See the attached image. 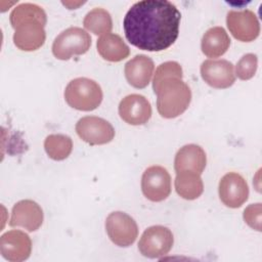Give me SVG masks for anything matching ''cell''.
Segmentation results:
<instances>
[{"label": "cell", "mask_w": 262, "mask_h": 262, "mask_svg": "<svg viewBox=\"0 0 262 262\" xmlns=\"http://www.w3.org/2000/svg\"><path fill=\"white\" fill-rule=\"evenodd\" d=\"M181 13L167 0H142L127 11L123 28L126 39L146 51H162L178 38Z\"/></svg>", "instance_id": "1"}, {"label": "cell", "mask_w": 262, "mask_h": 262, "mask_svg": "<svg viewBox=\"0 0 262 262\" xmlns=\"http://www.w3.org/2000/svg\"><path fill=\"white\" fill-rule=\"evenodd\" d=\"M157 94V110L166 119L182 115L191 101L189 86L179 78H169L154 88Z\"/></svg>", "instance_id": "2"}, {"label": "cell", "mask_w": 262, "mask_h": 262, "mask_svg": "<svg viewBox=\"0 0 262 262\" xmlns=\"http://www.w3.org/2000/svg\"><path fill=\"white\" fill-rule=\"evenodd\" d=\"M102 90L97 82L88 78H76L64 89L67 103L78 111L90 112L97 108L102 101Z\"/></svg>", "instance_id": "3"}, {"label": "cell", "mask_w": 262, "mask_h": 262, "mask_svg": "<svg viewBox=\"0 0 262 262\" xmlns=\"http://www.w3.org/2000/svg\"><path fill=\"white\" fill-rule=\"evenodd\" d=\"M91 46V37L83 29L71 27L62 31L53 41L52 53L60 60L86 53Z\"/></svg>", "instance_id": "4"}, {"label": "cell", "mask_w": 262, "mask_h": 262, "mask_svg": "<svg viewBox=\"0 0 262 262\" xmlns=\"http://www.w3.org/2000/svg\"><path fill=\"white\" fill-rule=\"evenodd\" d=\"M174 237L172 231L162 225L148 227L138 242V250L142 256L158 259L167 255L172 249Z\"/></svg>", "instance_id": "5"}, {"label": "cell", "mask_w": 262, "mask_h": 262, "mask_svg": "<svg viewBox=\"0 0 262 262\" xmlns=\"http://www.w3.org/2000/svg\"><path fill=\"white\" fill-rule=\"evenodd\" d=\"M105 230L110 239L123 248L131 246L138 235L136 221L121 211L113 212L106 217Z\"/></svg>", "instance_id": "6"}, {"label": "cell", "mask_w": 262, "mask_h": 262, "mask_svg": "<svg viewBox=\"0 0 262 262\" xmlns=\"http://www.w3.org/2000/svg\"><path fill=\"white\" fill-rule=\"evenodd\" d=\"M78 136L91 145H100L111 142L115 137V129L106 120L86 116L81 118L76 124Z\"/></svg>", "instance_id": "7"}, {"label": "cell", "mask_w": 262, "mask_h": 262, "mask_svg": "<svg viewBox=\"0 0 262 262\" xmlns=\"http://www.w3.org/2000/svg\"><path fill=\"white\" fill-rule=\"evenodd\" d=\"M141 190L151 202H162L171 193V176L162 166H150L142 174Z\"/></svg>", "instance_id": "8"}, {"label": "cell", "mask_w": 262, "mask_h": 262, "mask_svg": "<svg viewBox=\"0 0 262 262\" xmlns=\"http://www.w3.org/2000/svg\"><path fill=\"white\" fill-rule=\"evenodd\" d=\"M226 25L231 35L242 42L254 41L260 34V25L256 14L250 9L230 10Z\"/></svg>", "instance_id": "9"}, {"label": "cell", "mask_w": 262, "mask_h": 262, "mask_svg": "<svg viewBox=\"0 0 262 262\" xmlns=\"http://www.w3.org/2000/svg\"><path fill=\"white\" fill-rule=\"evenodd\" d=\"M219 198L228 208H239L249 198V186L246 179L236 172L226 173L219 181Z\"/></svg>", "instance_id": "10"}, {"label": "cell", "mask_w": 262, "mask_h": 262, "mask_svg": "<svg viewBox=\"0 0 262 262\" xmlns=\"http://www.w3.org/2000/svg\"><path fill=\"white\" fill-rule=\"evenodd\" d=\"M201 76L211 87L225 89L233 85L235 74L233 64L226 59H207L201 66Z\"/></svg>", "instance_id": "11"}, {"label": "cell", "mask_w": 262, "mask_h": 262, "mask_svg": "<svg viewBox=\"0 0 262 262\" xmlns=\"http://www.w3.org/2000/svg\"><path fill=\"white\" fill-rule=\"evenodd\" d=\"M0 253L10 262L25 261L32 253L31 237L21 230H9L0 237Z\"/></svg>", "instance_id": "12"}, {"label": "cell", "mask_w": 262, "mask_h": 262, "mask_svg": "<svg viewBox=\"0 0 262 262\" xmlns=\"http://www.w3.org/2000/svg\"><path fill=\"white\" fill-rule=\"evenodd\" d=\"M43 220V210L38 203L32 200H21L11 210L9 225L11 227H23L32 232L41 227Z\"/></svg>", "instance_id": "13"}, {"label": "cell", "mask_w": 262, "mask_h": 262, "mask_svg": "<svg viewBox=\"0 0 262 262\" xmlns=\"http://www.w3.org/2000/svg\"><path fill=\"white\" fill-rule=\"evenodd\" d=\"M119 115L129 125H143L151 117V105L143 95L130 94L120 101Z\"/></svg>", "instance_id": "14"}, {"label": "cell", "mask_w": 262, "mask_h": 262, "mask_svg": "<svg viewBox=\"0 0 262 262\" xmlns=\"http://www.w3.org/2000/svg\"><path fill=\"white\" fill-rule=\"evenodd\" d=\"M46 39L44 25L34 20L14 29L13 43L23 51H35L43 46Z\"/></svg>", "instance_id": "15"}, {"label": "cell", "mask_w": 262, "mask_h": 262, "mask_svg": "<svg viewBox=\"0 0 262 262\" xmlns=\"http://www.w3.org/2000/svg\"><path fill=\"white\" fill-rule=\"evenodd\" d=\"M154 70L152 59L144 54H138L125 64L124 73L127 82L132 87L141 89L149 84Z\"/></svg>", "instance_id": "16"}, {"label": "cell", "mask_w": 262, "mask_h": 262, "mask_svg": "<svg viewBox=\"0 0 262 262\" xmlns=\"http://www.w3.org/2000/svg\"><path fill=\"white\" fill-rule=\"evenodd\" d=\"M207 156L205 150L196 144H186L176 154L174 160V169L179 171H193L202 174L206 168Z\"/></svg>", "instance_id": "17"}, {"label": "cell", "mask_w": 262, "mask_h": 262, "mask_svg": "<svg viewBox=\"0 0 262 262\" xmlns=\"http://www.w3.org/2000/svg\"><path fill=\"white\" fill-rule=\"evenodd\" d=\"M96 46L99 55L103 59L112 62L121 61L130 54L128 45L117 34L108 33L101 36L97 40Z\"/></svg>", "instance_id": "18"}, {"label": "cell", "mask_w": 262, "mask_h": 262, "mask_svg": "<svg viewBox=\"0 0 262 262\" xmlns=\"http://www.w3.org/2000/svg\"><path fill=\"white\" fill-rule=\"evenodd\" d=\"M230 46V38L222 27H213L203 36L201 42L202 52L208 57L223 55Z\"/></svg>", "instance_id": "19"}, {"label": "cell", "mask_w": 262, "mask_h": 262, "mask_svg": "<svg viewBox=\"0 0 262 262\" xmlns=\"http://www.w3.org/2000/svg\"><path fill=\"white\" fill-rule=\"evenodd\" d=\"M175 189L184 200L192 201L198 199L204 191V183L201 175L193 171L176 172Z\"/></svg>", "instance_id": "20"}, {"label": "cell", "mask_w": 262, "mask_h": 262, "mask_svg": "<svg viewBox=\"0 0 262 262\" xmlns=\"http://www.w3.org/2000/svg\"><path fill=\"white\" fill-rule=\"evenodd\" d=\"M9 20L11 27L16 29L18 26L29 21H40L44 26L47 21V16L42 7L33 3H21L13 8L10 13Z\"/></svg>", "instance_id": "21"}, {"label": "cell", "mask_w": 262, "mask_h": 262, "mask_svg": "<svg viewBox=\"0 0 262 262\" xmlns=\"http://www.w3.org/2000/svg\"><path fill=\"white\" fill-rule=\"evenodd\" d=\"M44 149L54 161L66 160L73 150V141L63 134H50L44 140Z\"/></svg>", "instance_id": "22"}, {"label": "cell", "mask_w": 262, "mask_h": 262, "mask_svg": "<svg viewBox=\"0 0 262 262\" xmlns=\"http://www.w3.org/2000/svg\"><path fill=\"white\" fill-rule=\"evenodd\" d=\"M83 25L94 35H106L112 31L113 20L107 10L96 7L85 15Z\"/></svg>", "instance_id": "23"}, {"label": "cell", "mask_w": 262, "mask_h": 262, "mask_svg": "<svg viewBox=\"0 0 262 262\" xmlns=\"http://www.w3.org/2000/svg\"><path fill=\"white\" fill-rule=\"evenodd\" d=\"M182 68L176 61H166L161 63L155 73L152 88L158 86L162 81L169 78H179L182 79Z\"/></svg>", "instance_id": "24"}, {"label": "cell", "mask_w": 262, "mask_h": 262, "mask_svg": "<svg viewBox=\"0 0 262 262\" xmlns=\"http://www.w3.org/2000/svg\"><path fill=\"white\" fill-rule=\"evenodd\" d=\"M258 67V58L254 53L245 54L236 63L235 75L238 79L246 81L250 80L256 74Z\"/></svg>", "instance_id": "25"}, {"label": "cell", "mask_w": 262, "mask_h": 262, "mask_svg": "<svg viewBox=\"0 0 262 262\" xmlns=\"http://www.w3.org/2000/svg\"><path fill=\"white\" fill-rule=\"evenodd\" d=\"M245 222L253 229L261 231L262 220V205L261 203L251 204L245 210L243 214Z\"/></svg>", "instance_id": "26"}]
</instances>
